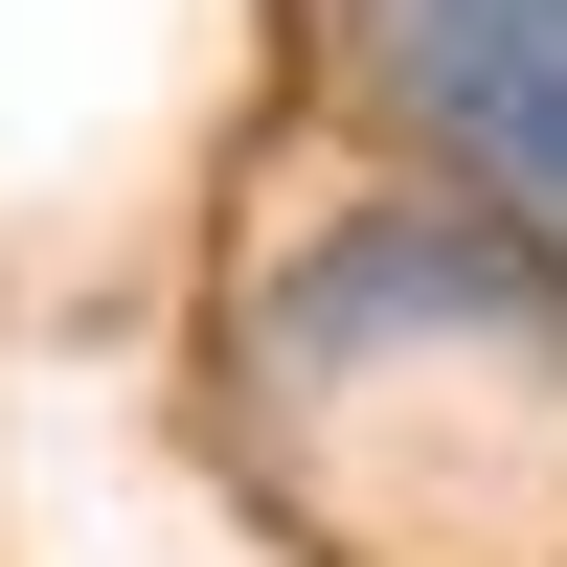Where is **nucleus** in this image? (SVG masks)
<instances>
[{
	"label": "nucleus",
	"mask_w": 567,
	"mask_h": 567,
	"mask_svg": "<svg viewBox=\"0 0 567 567\" xmlns=\"http://www.w3.org/2000/svg\"><path fill=\"white\" fill-rule=\"evenodd\" d=\"M386 69H409V114L477 159L499 250L567 272V0H386Z\"/></svg>",
	"instance_id": "1"
}]
</instances>
